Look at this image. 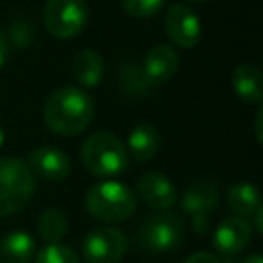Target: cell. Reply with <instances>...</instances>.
I'll return each mask as SVG.
<instances>
[{"label":"cell","instance_id":"obj_1","mask_svg":"<svg viewBox=\"0 0 263 263\" xmlns=\"http://www.w3.org/2000/svg\"><path fill=\"white\" fill-rule=\"evenodd\" d=\"M92 113V99L78 86H62L53 90L43 107L45 125L58 136H76L84 132Z\"/></svg>","mask_w":263,"mask_h":263},{"label":"cell","instance_id":"obj_2","mask_svg":"<svg viewBox=\"0 0 263 263\" xmlns=\"http://www.w3.org/2000/svg\"><path fill=\"white\" fill-rule=\"evenodd\" d=\"M84 205L95 220L105 224H117L134 214L136 195L127 185L119 181H101L86 191Z\"/></svg>","mask_w":263,"mask_h":263},{"label":"cell","instance_id":"obj_3","mask_svg":"<svg viewBox=\"0 0 263 263\" xmlns=\"http://www.w3.org/2000/svg\"><path fill=\"white\" fill-rule=\"evenodd\" d=\"M80 160L97 177H115L129 164L123 142L109 132L90 134L80 146Z\"/></svg>","mask_w":263,"mask_h":263},{"label":"cell","instance_id":"obj_4","mask_svg":"<svg viewBox=\"0 0 263 263\" xmlns=\"http://www.w3.org/2000/svg\"><path fill=\"white\" fill-rule=\"evenodd\" d=\"M35 193V177L21 158H0V216L21 212Z\"/></svg>","mask_w":263,"mask_h":263},{"label":"cell","instance_id":"obj_5","mask_svg":"<svg viewBox=\"0 0 263 263\" xmlns=\"http://www.w3.org/2000/svg\"><path fill=\"white\" fill-rule=\"evenodd\" d=\"M183 240V220L173 210H158L138 230V247L152 253H168Z\"/></svg>","mask_w":263,"mask_h":263},{"label":"cell","instance_id":"obj_6","mask_svg":"<svg viewBox=\"0 0 263 263\" xmlns=\"http://www.w3.org/2000/svg\"><path fill=\"white\" fill-rule=\"evenodd\" d=\"M88 21L84 0H47L43 6V25L58 39H70L82 33Z\"/></svg>","mask_w":263,"mask_h":263},{"label":"cell","instance_id":"obj_7","mask_svg":"<svg viewBox=\"0 0 263 263\" xmlns=\"http://www.w3.org/2000/svg\"><path fill=\"white\" fill-rule=\"evenodd\" d=\"M127 251V238L113 226L92 228L82 240V257L86 263H119Z\"/></svg>","mask_w":263,"mask_h":263},{"label":"cell","instance_id":"obj_8","mask_svg":"<svg viewBox=\"0 0 263 263\" xmlns=\"http://www.w3.org/2000/svg\"><path fill=\"white\" fill-rule=\"evenodd\" d=\"M164 31H166V37L177 45V47H183V49H189L193 47L197 41H199V35H201V23H199V16L185 4H175L166 10V16H164Z\"/></svg>","mask_w":263,"mask_h":263},{"label":"cell","instance_id":"obj_9","mask_svg":"<svg viewBox=\"0 0 263 263\" xmlns=\"http://www.w3.org/2000/svg\"><path fill=\"white\" fill-rule=\"evenodd\" d=\"M214 249L224 255V257H234L238 255L249 242H251V224L247 218L240 216H228L224 218L214 234H212Z\"/></svg>","mask_w":263,"mask_h":263},{"label":"cell","instance_id":"obj_10","mask_svg":"<svg viewBox=\"0 0 263 263\" xmlns=\"http://www.w3.org/2000/svg\"><path fill=\"white\" fill-rule=\"evenodd\" d=\"M27 164L33 173H37L41 179L51 181V183L66 179L72 171L70 156L66 152H62L60 148H53V146H41V148L33 150L29 154Z\"/></svg>","mask_w":263,"mask_h":263},{"label":"cell","instance_id":"obj_11","mask_svg":"<svg viewBox=\"0 0 263 263\" xmlns=\"http://www.w3.org/2000/svg\"><path fill=\"white\" fill-rule=\"evenodd\" d=\"M179 68V55L177 51L166 45V43H158L154 45L142 64V74L150 84H160L166 82Z\"/></svg>","mask_w":263,"mask_h":263},{"label":"cell","instance_id":"obj_12","mask_svg":"<svg viewBox=\"0 0 263 263\" xmlns=\"http://www.w3.org/2000/svg\"><path fill=\"white\" fill-rule=\"evenodd\" d=\"M140 197L154 210H171L177 201V191L168 177L160 173H146L138 181Z\"/></svg>","mask_w":263,"mask_h":263},{"label":"cell","instance_id":"obj_13","mask_svg":"<svg viewBox=\"0 0 263 263\" xmlns=\"http://www.w3.org/2000/svg\"><path fill=\"white\" fill-rule=\"evenodd\" d=\"M123 146L127 150V156H132L136 162H146L158 152L160 134L152 123H138L127 134V140Z\"/></svg>","mask_w":263,"mask_h":263},{"label":"cell","instance_id":"obj_14","mask_svg":"<svg viewBox=\"0 0 263 263\" xmlns=\"http://www.w3.org/2000/svg\"><path fill=\"white\" fill-rule=\"evenodd\" d=\"M35 251V238L25 230H14L0 238V263H31Z\"/></svg>","mask_w":263,"mask_h":263},{"label":"cell","instance_id":"obj_15","mask_svg":"<svg viewBox=\"0 0 263 263\" xmlns=\"http://www.w3.org/2000/svg\"><path fill=\"white\" fill-rule=\"evenodd\" d=\"M232 88L245 103L261 105L263 99V76L257 66L240 64L232 72Z\"/></svg>","mask_w":263,"mask_h":263},{"label":"cell","instance_id":"obj_16","mask_svg":"<svg viewBox=\"0 0 263 263\" xmlns=\"http://www.w3.org/2000/svg\"><path fill=\"white\" fill-rule=\"evenodd\" d=\"M218 203V189L210 181H197L189 185L181 197V208L189 216L208 214Z\"/></svg>","mask_w":263,"mask_h":263},{"label":"cell","instance_id":"obj_17","mask_svg":"<svg viewBox=\"0 0 263 263\" xmlns=\"http://www.w3.org/2000/svg\"><path fill=\"white\" fill-rule=\"evenodd\" d=\"M103 58L95 49H82L72 60V76L84 88L97 86L103 78Z\"/></svg>","mask_w":263,"mask_h":263},{"label":"cell","instance_id":"obj_18","mask_svg":"<svg viewBox=\"0 0 263 263\" xmlns=\"http://www.w3.org/2000/svg\"><path fill=\"white\" fill-rule=\"evenodd\" d=\"M228 205L240 218H251L259 208V193L251 183H234L228 189Z\"/></svg>","mask_w":263,"mask_h":263},{"label":"cell","instance_id":"obj_19","mask_svg":"<svg viewBox=\"0 0 263 263\" xmlns=\"http://www.w3.org/2000/svg\"><path fill=\"white\" fill-rule=\"evenodd\" d=\"M37 232H39V236L47 245H55V242H60L66 236V232H68V220L55 208L43 210L41 216H39V220H37Z\"/></svg>","mask_w":263,"mask_h":263},{"label":"cell","instance_id":"obj_20","mask_svg":"<svg viewBox=\"0 0 263 263\" xmlns=\"http://www.w3.org/2000/svg\"><path fill=\"white\" fill-rule=\"evenodd\" d=\"M35 263H82V261L72 249L64 247L62 242H55V245L43 247L35 255Z\"/></svg>","mask_w":263,"mask_h":263},{"label":"cell","instance_id":"obj_21","mask_svg":"<svg viewBox=\"0 0 263 263\" xmlns=\"http://www.w3.org/2000/svg\"><path fill=\"white\" fill-rule=\"evenodd\" d=\"M162 4L164 0H121V6L125 8V12L138 18L154 16L162 8Z\"/></svg>","mask_w":263,"mask_h":263},{"label":"cell","instance_id":"obj_22","mask_svg":"<svg viewBox=\"0 0 263 263\" xmlns=\"http://www.w3.org/2000/svg\"><path fill=\"white\" fill-rule=\"evenodd\" d=\"M185 263H222V261L212 253H193L185 259Z\"/></svg>","mask_w":263,"mask_h":263},{"label":"cell","instance_id":"obj_23","mask_svg":"<svg viewBox=\"0 0 263 263\" xmlns=\"http://www.w3.org/2000/svg\"><path fill=\"white\" fill-rule=\"evenodd\" d=\"M191 222H193V230L203 234L208 230V214H197V216H191Z\"/></svg>","mask_w":263,"mask_h":263},{"label":"cell","instance_id":"obj_24","mask_svg":"<svg viewBox=\"0 0 263 263\" xmlns=\"http://www.w3.org/2000/svg\"><path fill=\"white\" fill-rule=\"evenodd\" d=\"M261 119H263V107L259 105L257 117H255V136H257V142H259V144L263 142V136H261Z\"/></svg>","mask_w":263,"mask_h":263},{"label":"cell","instance_id":"obj_25","mask_svg":"<svg viewBox=\"0 0 263 263\" xmlns=\"http://www.w3.org/2000/svg\"><path fill=\"white\" fill-rule=\"evenodd\" d=\"M251 218H253V226H255V230H257V232H263V208H259Z\"/></svg>","mask_w":263,"mask_h":263},{"label":"cell","instance_id":"obj_26","mask_svg":"<svg viewBox=\"0 0 263 263\" xmlns=\"http://www.w3.org/2000/svg\"><path fill=\"white\" fill-rule=\"evenodd\" d=\"M6 58H8V43H6V39H4V35L0 33V68L4 66V62H6Z\"/></svg>","mask_w":263,"mask_h":263},{"label":"cell","instance_id":"obj_27","mask_svg":"<svg viewBox=\"0 0 263 263\" xmlns=\"http://www.w3.org/2000/svg\"><path fill=\"white\" fill-rule=\"evenodd\" d=\"M242 263H263V259H261L259 255H249V257H247Z\"/></svg>","mask_w":263,"mask_h":263},{"label":"cell","instance_id":"obj_28","mask_svg":"<svg viewBox=\"0 0 263 263\" xmlns=\"http://www.w3.org/2000/svg\"><path fill=\"white\" fill-rule=\"evenodd\" d=\"M2 144H4V129L0 127V146H2Z\"/></svg>","mask_w":263,"mask_h":263},{"label":"cell","instance_id":"obj_29","mask_svg":"<svg viewBox=\"0 0 263 263\" xmlns=\"http://www.w3.org/2000/svg\"><path fill=\"white\" fill-rule=\"evenodd\" d=\"M187 2H205V0H187Z\"/></svg>","mask_w":263,"mask_h":263}]
</instances>
